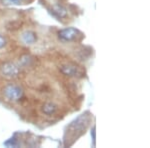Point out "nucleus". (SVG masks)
Listing matches in <instances>:
<instances>
[{
  "label": "nucleus",
  "mask_w": 150,
  "mask_h": 148,
  "mask_svg": "<svg viewBox=\"0 0 150 148\" xmlns=\"http://www.w3.org/2000/svg\"><path fill=\"white\" fill-rule=\"evenodd\" d=\"M79 34H80L79 31L73 27L62 29V30H60L59 32H58V36H59L60 39L62 41H66V42L76 40Z\"/></svg>",
  "instance_id": "7ed1b4c3"
},
{
  "label": "nucleus",
  "mask_w": 150,
  "mask_h": 148,
  "mask_svg": "<svg viewBox=\"0 0 150 148\" xmlns=\"http://www.w3.org/2000/svg\"><path fill=\"white\" fill-rule=\"evenodd\" d=\"M7 4H20L21 0H3Z\"/></svg>",
  "instance_id": "6e6552de"
},
{
  "label": "nucleus",
  "mask_w": 150,
  "mask_h": 148,
  "mask_svg": "<svg viewBox=\"0 0 150 148\" xmlns=\"http://www.w3.org/2000/svg\"><path fill=\"white\" fill-rule=\"evenodd\" d=\"M4 95L12 101L20 100L23 97V90L15 84H8L4 87Z\"/></svg>",
  "instance_id": "f257e3e1"
},
{
  "label": "nucleus",
  "mask_w": 150,
  "mask_h": 148,
  "mask_svg": "<svg viewBox=\"0 0 150 148\" xmlns=\"http://www.w3.org/2000/svg\"><path fill=\"white\" fill-rule=\"evenodd\" d=\"M21 40H22L25 44H33V43H35L36 40H37V36H36V34L33 31L27 30L21 34Z\"/></svg>",
  "instance_id": "39448f33"
},
{
  "label": "nucleus",
  "mask_w": 150,
  "mask_h": 148,
  "mask_svg": "<svg viewBox=\"0 0 150 148\" xmlns=\"http://www.w3.org/2000/svg\"><path fill=\"white\" fill-rule=\"evenodd\" d=\"M52 10L58 16V17H65V16L67 15L66 9L61 5H54L52 8Z\"/></svg>",
  "instance_id": "0eeeda50"
},
{
  "label": "nucleus",
  "mask_w": 150,
  "mask_h": 148,
  "mask_svg": "<svg viewBox=\"0 0 150 148\" xmlns=\"http://www.w3.org/2000/svg\"><path fill=\"white\" fill-rule=\"evenodd\" d=\"M0 69H1L2 74L9 78L17 77L19 74V68L12 62H5L4 64H2Z\"/></svg>",
  "instance_id": "20e7f679"
},
{
  "label": "nucleus",
  "mask_w": 150,
  "mask_h": 148,
  "mask_svg": "<svg viewBox=\"0 0 150 148\" xmlns=\"http://www.w3.org/2000/svg\"><path fill=\"white\" fill-rule=\"evenodd\" d=\"M57 109H58V106L55 103L46 102V103L43 104V106H42V112L48 116H50V115H53V114L56 113Z\"/></svg>",
  "instance_id": "423d86ee"
},
{
  "label": "nucleus",
  "mask_w": 150,
  "mask_h": 148,
  "mask_svg": "<svg viewBox=\"0 0 150 148\" xmlns=\"http://www.w3.org/2000/svg\"><path fill=\"white\" fill-rule=\"evenodd\" d=\"M59 70L62 74L66 75L69 77H83L84 72L80 67L76 66L74 64L68 63V64H63L59 67Z\"/></svg>",
  "instance_id": "f03ea898"
},
{
  "label": "nucleus",
  "mask_w": 150,
  "mask_h": 148,
  "mask_svg": "<svg viewBox=\"0 0 150 148\" xmlns=\"http://www.w3.org/2000/svg\"><path fill=\"white\" fill-rule=\"evenodd\" d=\"M6 44V40H5V38L3 37V36H1L0 35V48H2V47H4Z\"/></svg>",
  "instance_id": "1a4fd4ad"
}]
</instances>
